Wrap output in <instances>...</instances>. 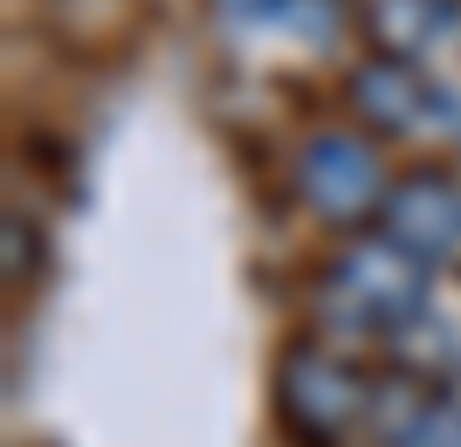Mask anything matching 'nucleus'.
Segmentation results:
<instances>
[{
  "instance_id": "f257e3e1",
  "label": "nucleus",
  "mask_w": 461,
  "mask_h": 447,
  "mask_svg": "<svg viewBox=\"0 0 461 447\" xmlns=\"http://www.w3.org/2000/svg\"><path fill=\"white\" fill-rule=\"evenodd\" d=\"M317 303H324V317L338 331L393 344L413 317H427V262H413L393 234H358L324 269Z\"/></svg>"
},
{
  "instance_id": "f03ea898",
  "label": "nucleus",
  "mask_w": 461,
  "mask_h": 447,
  "mask_svg": "<svg viewBox=\"0 0 461 447\" xmlns=\"http://www.w3.org/2000/svg\"><path fill=\"white\" fill-rule=\"evenodd\" d=\"M276 413L283 427L310 447H338L351 441V427H366L372 413V386L345 351L330 344H289L276 365Z\"/></svg>"
},
{
  "instance_id": "7ed1b4c3",
  "label": "nucleus",
  "mask_w": 461,
  "mask_h": 447,
  "mask_svg": "<svg viewBox=\"0 0 461 447\" xmlns=\"http://www.w3.org/2000/svg\"><path fill=\"white\" fill-rule=\"evenodd\" d=\"M296 193L317 207L324 220H358L366 207H385V173L358 131H317L296 152Z\"/></svg>"
},
{
  "instance_id": "20e7f679",
  "label": "nucleus",
  "mask_w": 461,
  "mask_h": 447,
  "mask_svg": "<svg viewBox=\"0 0 461 447\" xmlns=\"http://www.w3.org/2000/svg\"><path fill=\"white\" fill-rule=\"evenodd\" d=\"M385 234L413 262H447L461 255V179L447 173H413L385 193Z\"/></svg>"
},
{
  "instance_id": "39448f33",
  "label": "nucleus",
  "mask_w": 461,
  "mask_h": 447,
  "mask_svg": "<svg viewBox=\"0 0 461 447\" xmlns=\"http://www.w3.org/2000/svg\"><path fill=\"white\" fill-rule=\"evenodd\" d=\"M351 103H358V117H372L379 131H420L427 117H434V83H427L413 62L379 56L351 76Z\"/></svg>"
},
{
  "instance_id": "423d86ee",
  "label": "nucleus",
  "mask_w": 461,
  "mask_h": 447,
  "mask_svg": "<svg viewBox=\"0 0 461 447\" xmlns=\"http://www.w3.org/2000/svg\"><path fill=\"white\" fill-rule=\"evenodd\" d=\"M461 7L455 0H372L366 7V28L393 62H420L427 49H441L455 35Z\"/></svg>"
},
{
  "instance_id": "0eeeda50",
  "label": "nucleus",
  "mask_w": 461,
  "mask_h": 447,
  "mask_svg": "<svg viewBox=\"0 0 461 447\" xmlns=\"http://www.w3.org/2000/svg\"><path fill=\"white\" fill-rule=\"evenodd\" d=\"M393 351H400L406 379H427V386H434V379H455V371H461V337L447 331V324H441L434 310H427V317H413V324H406V331L393 337Z\"/></svg>"
},
{
  "instance_id": "6e6552de",
  "label": "nucleus",
  "mask_w": 461,
  "mask_h": 447,
  "mask_svg": "<svg viewBox=\"0 0 461 447\" xmlns=\"http://www.w3.org/2000/svg\"><path fill=\"white\" fill-rule=\"evenodd\" d=\"M338 21H345V14H338V0H283V28L296 41H330V35H338Z\"/></svg>"
},
{
  "instance_id": "1a4fd4ad",
  "label": "nucleus",
  "mask_w": 461,
  "mask_h": 447,
  "mask_svg": "<svg viewBox=\"0 0 461 447\" xmlns=\"http://www.w3.org/2000/svg\"><path fill=\"white\" fill-rule=\"evenodd\" d=\"M413 447H461V407L455 399H441V407H434V420H427V434Z\"/></svg>"
},
{
  "instance_id": "9d476101",
  "label": "nucleus",
  "mask_w": 461,
  "mask_h": 447,
  "mask_svg": "<svg viewBox=\"0 0 461 447\" xmlns=\"http://www.w3.org/2000/svg\"><path fill=\"white\" fill-rule=\"evenodd\" d=\"M283 0H221V14H234V21H249V14H276Z\"/></svg>"
}]
</instances>
